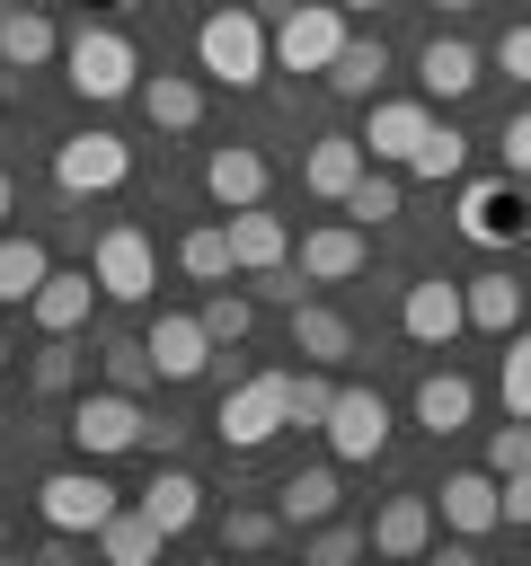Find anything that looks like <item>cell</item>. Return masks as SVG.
<instances>
[{"mask_svg":"<svg viewBox=\"0 0 531 566\" xmlns=\"http://www.w3.org/2000/svg\"><path fill=\"white\" fill-rule=\"evenodd\" d=\"M336 9H345V18H372V9H389V0H336Z\"/></svg>","mask_w":531,"mask_h":566,"instance_id":"7dc6e473","label":"cell"},{"mask_svg":"<svg viewBox=\"0 0 531 566\" xmlns=\"http://www.w3.org/2000/svg\"><path fill=\"white\" fill-rule=\"evenodd\" d=\"M0 62H9V71H44V62H62L53 18H44V9H0Z\"/></svg>","mask_w":531,"mask_h":566,"instance_id":"d4e9b609","label":"cell"},{"mask_svg":"<svg viewBox=\"0 0 531 566\" xmlns=\"http://www.w3.org/2000/svg\"><path fill=\"white\" fill-rule=\"evenodd\" d=\"M363 168H372L363 133H319V142L301 150V186H310L319 203H345V195L363 186Z\"/></svg>","mask_w":531,"mask_h":566,"instance_id":"9a60e30c","label":"cell"},{"mask_svg":"<svg viewBox=\"0 0 531 566\" xmlns=\"http://www.w3.org/2000/svg\"><path fill=\"white\" fill-rule=\"evenodd\" d=\"M97 301H106V292H97V274H88V265H53V274H44V292L27 301V318H35L44 336H80Z\"/></svg>","mask_w":531,"mask_h":566,"instance_id":"2e32d148","label":"cell"},{"mask_svg":"<svg viewBox=\"0 0 531 566\" xmlns=\"http://www.w3.org/2000/svg\"><path fill=\"white\" fill-rule=\"evenodd\" d=\"M460 239L469 248H513L522 239V195H513V177H478V186H460Z\"/></svg>","mask_w":531,"mask_h":566,"instance_id":"30bf717a","label":"cell"},{"mask_svg":"<svg viewBox=\"0 0 531 566\" xmlns=\"http://www.w3.org/2000/svg\"><path fill=\"white\" fill-rule=\"evenodd\" d=\"M469 416H478V389H469L460 371H425V380H416V424H425L434 442H442V433H460Z\"/></svg>","mask_w":531,"mask_h":566,"instance_id":"cb8c5ba5","label":"cell"},{"mask_svg":"<svg viewBox=\"0 0 531 566\" xmlns=\"http://www.w3.org/2000/svg\"><path fill=\"white\" fill-rule=\"evenodd\" d=\"M496 62H504L513 80H531V18H522V27H504V44H496Z\"/></svg>","mask_w":531,"mask_h":566,"instance_id":"f6af8a7d","label":"cell"},{"mask_svg":"<svg viewBox=\"0 0 531 566\" xmlns=\"http://www.w3.org/2000/svg\"><path fill=\"white\" fill-rule=\"evenodd\" d=\"M398 327H407L416 345H451V336L469 327V292H460V283H442V274H425V283H407Z\"/></svg>","mask_w":531,"mask_h":566,"instance_id":"e0dca14e","label":"cell"},{"mask_svg":"<svg viewBox=\"0 0 531 566\" xmlns=\"http://www.w3.org/2000/svg\"><path fill=\"white\" fill-rule=\"evenodd\" d=\"M487 469H496V478H513V469H531V416H504V424L487 433Z\"/></svg>","mask_w":531,"mask_h":566,"instance_id":"60d3db41","label":"cell"},{"mask_svg":"<svg viewBox=\"0 0 531 566\" xmlns=\"http://www.w3.org/2000/svg\"><path fill=\"white\" fill-rule=\"evenodd\" d=\"M133 177V142H115V133H71V142H53V186L62 195H115Z\"/></svg>","mask_w":531,"mask_h":566,"instance_id":"ba28073f","label":"cell"},{"mask_svg":"<svg viewBox=\"0 0 531 566\" xmlns=\"http://www.w3.org/2000/svg\"><path fill=\"white\" fill-rule=\"evenodd\" d=\"M142 115H150L159 133H195V124H204V80H186V71H150V80H142Z\"/></svg>","mask_w":531,"mask_h":566,"instance_id":"603a6c76","label":"cell"},{"mask_svg":"<svg viewBox=\"0 0 531 566\" xmlns=\"http://www.w3.org/2000/svg\"><path fill=\"white\" fill-rule=\"evenodd\" d=\"M327 407H336V380H327V363L292 371V424H327Z\"/></svg>","mask_w":531,"mask_h":566,"instance_id":"ab89813d","label":"cell"},{"mask_svg":"<svg viewBox=\"0 0 531 566\" xmlns=\"http://www.w3.org/2000/svg\"><path fill=\"white\" fill-rule=\"evenodd\" d=\"M434 513H442L460 539H487V531L504 522V478H496V469H451V478L434 486Z\"/></svg>","mask_w":531,"mask_h":566,"instance_id":"4fadbf2b","label":"cell"},{"mask_svg":"<svg viewBox=\"0 0 531 566\" xmlns=\"http://www.w3.org/2000/svg\"><path fill=\"white\" fill-rule=\"evenodd\" d=\"M292 265H301L310 283H354V274L372 265V230H363V221H319V230H301Z\"/></svg>","mask_w":531,"mask_h":566,"instance_id":"8fae6325","label":"cell"},{"mask_svg":"<svg viewBox=\"0 0 531 566\" xmlns=\"http://www.w3.org/2000/svg\"><path fill=\"white\" fill-rule=\"evenodd\" d=\"M124 495L80 460V469H53L44 486H35V513H44V531H71V539H97L106 531V513H115Z\"/></svg>","mask_w":531,"mask_h":566,"instance_id":"8992f818","label":"cell"},{"mask_svg":"<svg viewBox=\"0 0 531 566\" xmlns=\"http://www.w3.org/2000/svg\"><path fill=\"white\" fill-rule=\"evenodd\" d=\"M425 133H434V97H381L372 124H363V150H372L381 168H407Z\"/></svg>","mask_w":531,"mask_h":566,"instance_id":"5bb4252c","label":"cell"},{"mask_svg":"<svg viewBox=\"0 0 531 566\" xmlns=\"http://www.w3.org/2000/svg\"><path fill=\"white\" fill-rule=\"evenodd\" d=\"M301 283H310V274H301V265L283 256V265H266V274H257L248 292H257V301H283V310H292V301H301Z\"/></svg>","mask_w":531,"mask_h":566,"instance_id":"ee69618b","label":"cell"},{"mask_svg":"<svg viewBox=\"0 0 531 566\" xmlns=\"http://www.w3.org/2000/svg\"><path fill=\"white\" fill-rule=\"evenodd\" d=\"M283 9H292V0H257V18H283Z\"/></svg>","mask_w":531,"mask_h":566,"instance_id":"681fc988","label":"cell"},{"mask_svg":"<svg viewBox=\"0 0 531 566\" xmlns=\"http://www.w3.org/2000/svg\"><path fill=\"white\" fill-rule=\"evenodd\" d=\"M35 389H44V398L80 389V345H71V336H44V354H35Z\"/></svg>","mask_w":531,"mask_h":566,"instance_id":"f35d334b","label":"cell"},{"mask_svg":"<svg viewBox=\"0 0 531 566\" xmlns=\"http://www.w3.org/2000/svg\"><path fill=\"white\" fill-rule=\"evenodd\" d=\"M106 380L142 398V389L159 380V363H150V345H142V336H115V345H106Z\"/></svg>","mask_w":531,"mask_h":566,"instance_id":"8d00e7d4","label":"cell"},{"mask_svg":"<svg viewBox=\"0 0 531 566\" xmlns=\"http://www.w3.org/2000/svg\"><path fill=\"white\" fill-rule=\"evenodd\" d=\"M274 513H283V531L327 522V513H336V469H292V478L274 486Z\"/></svg>","mask_w":531,"mask_h":566,"instance_id":"f546056e","label":"cell"},{"mask_svg":"<svg viewBox=\"0 0 531 566\" xmlns=\"http://www.w3.org/2000/svg\"><path fill=\"white\" fill-rule=\"evenodd\" d=\"M504 522H513V531H531V469H513V478H504Z\"/></svg>","mask_w":531,"mask_h":566,"instance_id":"bcb514c9","label":"cell"},{"mask_svg":"<svg viewBox=\"0 0 531 566\" xmlns=\"http://www.w3.org/2000/svg\"><path fill=\"white\" fill-rule=\"evenodd\" d=\"M9 203H18V186H9V168H0V221H9Z\"/></svg>","mask_w":531,"mask_h":566,"instance_id":"c3c4849f","label":"cell"},{"mask_svg":"<svg viewBox=\"0 0 531 566\" xmlns=\"http://www.w3.org/2000/svg\"><path fill=\"white\" fill-rule=\"evenodd\" d=\"M142 433H150V416H142V398L133 389H88L80 407H71V442H80V460H115V451H142Z\"/></svg>","mask_w":531,"mask_h":566,"instance_id":"5b68a950","label":"cell"},{"mask_svg":"<svg viewBox=\"0 0 531 566\" xmlns=\"http://www.w3.org/2000/svg\"><path fill=\"white\" fill-rule=\"evenodd\" d=\"M363 548H372V531H354V522H336V513H327V522H310V539H301V557H310V566H345V557H363Z\"/></svg>","mask_w":531,"mask_h":566,"instance_id":"d590c367","label":"cell"},{"mask_svg":"<svg viewBox=\"0 0 531 566\" xmlns=\"http://www.w3.org/2000/svg\"><path fill=\"white\" fill-rule=\"evenodd\" d=\"M381 71H389V44H381V35H345V44H336V62H327L319 80H327L336 97H372V88H381Z\"/></svg>","mask_w":531,"mask_h":566,"instance_id":"83f0119b","label":"cell"},{"mask_svg":"<svg viewBox=\"0 0 531 566\" xmlns=\"http://www.w3.org/2000/svg\"><path fill=\"white\" fill-rule=\"evenodd\" d=\"M336 44H345V9H336V0H292V9L274 18V62H283V71H327Z\"/></svg>","mask_w":531,"mask_h":566,"instance_id":"52a82bcc","label":"cell"},{"mask_svg":"<svg viewBox=\"0 0 531 566\" xmlns=\"http://www.w3.org/2000/svg\"><path fill=\"white\" fill-rule=\"evenodd\" d=\"M97 9H124V0H97Z\"/></svg>","mask_w":531,"mask_h":566,"instance_id":"816d5d0a","label":"cell"},{"mask_svg":"<svg viewBox=\"0 0 531 566\" xmlns=\"http://www.w3.org/2000/svg\"><path fill=\"white\" fill-rule=\"evenodd\" d=\"M195 71L221 80V88H257V80L274 71V27H266L257 9H212V18L195 27Z\"/></svg>","mask_w":531,"mask_h":566,"instance_id":"6da1fadb","label":"cell"},{"mask_svg":"<svg viewBox=\"0 0 531 566\" xmlns=\"http://www.w3.org/2000/svg\"><path fill=\"white\" fill-rule=\"evenodd\" d=\"M292 354H301V363H345V354H354V327H345L327 301H292Z\"/></svg>","mask_w":531,"mask_h":566,"instance_id":"484cf974","label":"cell"},{"mask_svg":"<svg viewBox=\"0 0 531 566\" xmlns=\"http://www.w3.org/2000/svg\"><path fill=\"white\" fill-rule=\"evenodd\" d=\"M44 274H53V256H44V239H9L0 230V310H27L35 292H44Z\"/></svg>","mask_w":531,"mask_h":566,"instance_id":"4316f807","label":"cell"},{"mask_svg":"<svg viewBox=\"0 0 531 566\" xmlns=\"http://www.w3.org/2000/svg\"><path fill=\"white\" fill-rule=\"evenodd\" d=\"M283 424H292V371H248L239 389H221L212 433H221L230 451H266Z\"/></svg>","mask_w":531,"mask_h":566,"instance_id":"3957f363","label":"cell"},{"mask_svg":"<svg viewBox=\"0 0 531 566\" xmlns=\"http://www.w3.org/2000/svg\"><path fill=\"white\" fill-rule=\"evenodd\" d=\"M159 539H168V531H159L142 504H115V513H106V531H97V548H106L115 566H150V557H159Z\"/></svg>","mask_w":531,"mask_h":566,"instance_id":"4dcf8cb0","label":"cell"},{"mask_svg":"<svg viewBox=\"0 0 531 566\" xmlns=\"http://www.w3.org/2000/svg\"><path fill=\"white\" fill-rule=\"evenodd\" d=\"M133 504H142V513H150V522L177 539V531H195V522H204V478H195V469H159V478H150Z\"/></svg>","mask_w":531,"mask_h":566,"instance_id":"7402d4cb","label":"cell"},{"mask_svg":"<svg viewBox=\"0 0 531 566\" xmlns=\"http://www.w3.org/2000/svg\"><path fill=\"white\" fill-rule=\"evenodd\" d=\"M434 9H478V0H434Z\"/></svg>","mask_w":531,"mask_h":566,"instance_id":"f907efd6","label":"cell"},{"mask_svg":"<svg viewBox=\"0 0 531 566\" xmlns=\"http://www.w3.org/2000/svg\"><path fill=\"white\" fill-rule=\"evenodd\" d=\"M0 539H9V522H0Z\"/></svg>","mask_w":531,"mask_h":566,"instance_id":"db71d44e","label":"cell"},{"mask_svg":"<svg viewBox=\"0 0 531 566\" xmlns=\"http://www.w3.org/2000/svg\"><path fill=\"white\" fill-rule=\"evenodd\" d=\"M221 221H230V256H239V274H266V265H283V256H292V230H283V212L248 203V212H221Z\"/></svg>","mask_w":531,"mask_h":566,"instance_id":"ffe728a7","label":"cell"},{"mask_svg":"<svg viewBox=\"0 0 531 566\" xmlns=\"http://www.w3.org/2000/svg\"><path fill=\"white\" fill-rule=\"evenodd\" d=\"M407 168H416V177H425V186H451V177H460V168H469V142H460V133H451V124H434V133H425V142H416V159H407Z\"/></svg>","mask_w":531,"mask_h":566,"instance_id":"d6a6232c","label":"cell"},{"mask_svg":"<svg viewBox=\"0 0 531 566\" xmlns=\"http://www.w3.org/2000/svg\"><path fill=\"white\" fill-rule=\"evenodd\" d=\"M496 150H504V177H531V106H522V115H504Z\"/></svg>","mask_w":531,"mask_h":566,"instance_id":"7bdbcfd3","label":"cell"},{"mask_svg":"<svg viewBox=\"0 0 531 566\" xmlns=\"http://www.w3.org/2000/svg\"><path fill=\"white\" fill-rule=\"evenodd\" d=\"M496 389H504V416H531V327H513V345H504V371H496Z\"/></svg>","mask_w":531,"mask_h":566,"instance_id":"74e56055","label":"cell"},{"mask_svg":"<svg viewBox=\"0 0 531 566\" xmlns=\"http://www.w3.org/2000/svg\"><path fill=\"white\" fill-rule=\"evenodd\" d=\"M372 548L381 557H425L434 548V495H389L372 513Z\"/></svg>","mask_w":531,"mask_h":566,"instance_id":"44dd1931","label":"cell"},{"mask_svg":"<svg viewBox=\"0 0 531 566\" xmlns=\"http://www.w3.org/2000/svg\"><path fill=\"white\" fill-rule=\"evenodd\" d=\"M274 531H283V513H266V504H230V522H221L230 548H266Z\"/></svg>","mask_w":531,"mask_h":566,"instance_id":"b9f144b4","label":"cell"},{"mask_svg":"<svg viewBox=\"0 0 531 566\" xmlns=\"http://www.w3.org/2000/svg\"><path fill=\"white\" fill-rule=\"evenodd\" d=\"M266 186H274V168H266V150H248V142H221V150L204 159V195H212L221 212L266 203Z\"/></svg>","mask_w":531,"mask_h":566,"instance_id":"ac0fdd59","label":"cell"},{"mask_svg":"<svg viewBox=\"0 0 531 566\" xmlns=\"http://www.w3.org/2000/svg\"><path fill=\"white\" fill-rule=\"evenodd\" d=\"M416 80H425V97H469L478 80H487V62H478V44H460V35H434L425 53H416Z\"/></svg>","mask_w":531,"mask_h":566,"instance_id":"d6986e66","label":"cell"},{"mask_svg":"<svg viewBox=\"0 0 531 566\" xmlns=\"http://www.w3.org/2000/svg\"><path fill=\"white\" fill-rule=\"evenodd\" d=\"M88 274H97V292H106V301L142 310V301H150V283H159L150 230H133V221H106V230H97V248H88Z\"/></svg>","mask_w":531,"mask_h":566,"instance_id":"277c9868","label":"cell"},{"mask_svg":"<svg viewBox=\"0 0 531 566\" xmlns=\"http://www.w3.org/2000/svg\"><path fill=\"white\" fill-rule=\"evenodd\" d=\"M460 292H469V327H487V336H513V327H522V283H513V274L487 265V274H469Z\"/></svg>","mask_w":531,"mask_h":566,"instance_id":"f1b7e54d","label":"cell"},{"mask_svg":"<svg viewBox=\"0 0 531 566\" xmlns=\"http://www.w3.org/2000/svg\"><path fill=\"white\" fill-rule=\"evenodd\" d=\"M0 363H9V336H0Z\"/></svg>","mask_w":531,"mask_h":566,"instance_id":"f5cc1de1","label":"cell"},{"mask_svg":"<svg viewBox=\"0 0 531 566\" xmlns=\"http://www.w3.org/2000/svg\"><path fill=\"white\" fill-rule=\"evenodd\" d=\"M142 345H150L159 380H204V371H212V354H221V345H212V327H204V310H159Z\"/></svg>","mask_w":531,"mask_h":566,"instance_id":"9c48e42d","label":"cell"},{"mask_svg":"<svg viewBox=\"0 0 531 566\" xmlns=\"http://www.w3.org/2000/svg\"><path fill=\"white\" fill-rule=\"evenodd\" d=\"M177 265H186L195 283H230V265H239V256H230V221L186 230V239H177Z\"/></svg>","mask_w":531,"mask_h":566,"instance_id":"1f68e13d","label":"cell"},{"mask_svg":"<svg viewBox=\"0 0 531 566\" xmlns=\"http://www.w3.org/2000/svg\"><path fill=\"white\" fill-rule=\"evenodd\" d=\"M204 327H212V345H239V336L257 327V292H230V283H212V301H204Z\"/></svg>","mask_w":531,"mask_h":566,"instance_id":"e575fe53","label":"cell"},{"mask_svg":"<svg viewBox=\"0 0 531 566\" xmlns=\"http://www.w3.org/2000/svg\"><path fill=\"white\" fill-rule=\"evenodd\" d=\"M62 80H71V97L115 106V97H142V53L124 27H80V35H62Z\"/></svg>","mask_w":531,"mask_h":566,"instance_id":"7a4b0ae2","label":"cell"},{"mask_svg":"<svg viewBox=\"0 0 531 566\" xmlns=\"http://www.w3.org/2000/svg\"><path fill=\"white\" fill-rule=\"evenodd\" d=\"M345 221H363V230H381V221H398V177H389L381 159H372V168H363V186L345 195Z\"/></svg>","mask_w":531,"mask_h":566,"instance_id":"836d02e7","label":"cell"},{"mask_svg":"<svg viewBox=\"0 0 531 566\" xmlns=\"http://www.w3.org/2000/svg\"><path fill=\"white\" fill-rule=\"evenodd\" d=\"M327 451L336 460H381L389 451V407H381V389H336V407H327Z\"/></svg>","mask_w":531,"mask_h":566,"instance_id":"7c38bea8","label":"cell"}]
</instances>
